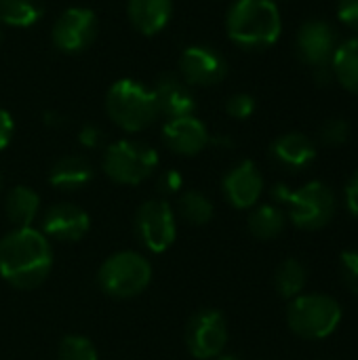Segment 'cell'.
Listing matches in <instances>:
<instances>
[{
  "label": "cell",
  "mask_w": 358,
  "mask_h": 360,
  "mask_svg": "<svg viewBox=\"0 0 358 360\" xmlns=\"http://www.w3.org/2000/svg\"><path fill=\"white\" fill-rule=\"evenodd\" d=\"M13 133H15V122H13V116L0 108V152L11 143L13 139Z\"/></svg>",
  "instance_id": "33"
},
{
  "label": "cell",
  "mask_w": 358,
  "mask_h": 360,
  "mask_svg": "<svg viewBox=\"0 0 358 360\" xmlns=\"http://www.w3.org/2000/svg\"><path fill=\"white\" fill-rule=\"evenodd\" d=\"M101 167L114 184L139 186L154 175L158 167V152L143 141L120 139L106 148Z\"/></svg>",
  "instance_id": "7"
},
{
  "label": "cell",
  "mask_w": 358,
  "mask_h": 360,
  "mask_svg": "<svg viewBox=\"0 0 358 360\" xmlns=\"http://www.w3.org/2000/svg\"><path fill=\"white\" fill-rule=\"evenodd\" d=\"M53 268L51 240L34 228H15L0 238V276L11 287H40Z\"/></svg>",
  "instance_id": "1"
},
{
  "label": "cell",
  "mask_w": 358,
  "mask_h": 360,
  "mask_svg": "<svg viewBox=\"0 0 358 360\" xmlns=\"http://www.w3.org/2000/svg\"><path fill=\"white\" fill-rule=\"evenodd\" d=\"M226 112H228V116H232L236 120L251 118L253 112H255L253 95H249V93H234V95H230L228 101H226Z\"/></svg>",
  "instance_id": "28"
},
{
  "label": "cell",
  "mask_w": 358,
  "mask_h": 360,
  "mask_svg": "<svg viewBox=\"0 0 358 360\" xmlns=\"http://www.w3.org/2000/svg\"><path fill=\"white\" fill-rule=\"evenodd\" d=\"M156 188H158V192L162 196H173V194H177L184 188V177H181V173L177 169H169V171L158 175Z\"/></svg>",
  "instance_id": "30"
},
{
  "label": "cell",
  "mask_w": 358,
  "mask_h": 360,
  "mask_svg": "<svg viewBox=\"0 0 358 360\" xmlns=\"http://www.w3.org/2000/svg\"><path fill=\"white\" fill-rule=\"evenodd\" d=\"M295 49L304 63H308L312 68L327 65V63H331V57L338 49L335 30L321 19L306 21L298 32Z\"/></svg>",
  "instance_id": "14"
},
{
  "label": "cell",
  "mask_w": 358,
  "mask_h": 360,
  "mask_svg": "<svg viewBox=\"0 0 358 360\" xmlns=\"http://www.w3.org/2000/svg\"><path fill=\"white\" fill-rule=\"evenodd\" d=\"M270 154L285 169L300 171V169H306L317 158V148L308 135L293 131V133H285L279 139H274Z\"/></svg>",
  "instance_id": "18"
},
{
  "label": "cell",
  "mask_w": 358,
  "mask_h": 360,
  "mask_svg": "<svg viewBox=\"0 0 358 360\" xmlns=\"http://www.w3.org/2000/svg\"><path fill=\"white\" fill-rule=\"evenodd\" d=\"M230 40L245 51H264L272 46L283 30L281 13L274 0H234L226 17Z\"/></svg>",
  "instance_id": "2"
},
{
  "label": "cell",
  "mask_w": 358,
  "mask_h": 360,
  "mask_svg": "<svg viewBox=\"0 0 358 360\" xmlns=\"http://www.w3.org/2000/svg\"><path fill=\"white\" fill-rule=\"evenodd\" d=\"M127 15L137 32L143 36H156L173 17V0H129Z\"/></svg>",
  "instance_id": "17"
},
{
  "label": "cell",
  "mask_w": 358,
  "mask_h": 360,
  "mask_svg": "<svg viewBox=\"0 0 358 360\" xmlns=\"http://www.w3.org/2000/svg\"><path fill=\"white\" fill-rule=\"evenodd\" d=\"M152 283V264L137 251H118L110 255L99 272V289L114 300H131L141 295Z\"/></svg>",
  "instance_id": "5"
},
{
  "label": "cell",
  "mask_w": 358,
  "mask_h": 360,
  "mask_svg": "<svg viewBox=\"0 0 358 360\" xmlns=\"http://www.w3.org/2000/svg\"><path fill=\"white\" fill-rule=\"evenodd\" d=\"M350 137V124L344 118H329L321 127V141L325 146H344Z\"/></svg>",
  "instance_id": "27"
},
{
  "label": "cell",
  "mask_w": 358,
  "mask_h": 360,
  "mask_svg": "<svg viewBox=\"0 0 358 360\" xmlns=\"http://www.w3.org/2000/svg\"><path fill=\"white\" fill-rule=\"evenodd\" d=\"M272 198L287 207L293 226L308 232L325 228L335 213L333 190L323 181H310L298 190H291L285 184H276L272 188Z\"/></svg>",
  "instance_id": "4"
},
{
  "label": "cell",
  "mask_w": 358,
  "mask_h": 360,
  "mask_svg": "<svg viewBox=\"0 0 358 360\" xmlns=\"http://www.w3.org/2000/svg\"><path fill=\"white\" fill-rule=\"evenodd\" d=\"M135 234L150 253H165L177 238V217L162 198L146 200L135 213Z\"/></svg>",
  "instance_id": "8"
},
{
  "label": "cell",
  "mask_w": 358,
  "mask_h": 360,
  "mask_svg": "<svg viewBox=\"0 0 358 360\" xmlns=\"http://www.w3.org/2000/svg\"><path fill=\"white\" fill-rule=\"evenodd\" d=\"M40 211V196L30 186H15L4 198V213L15 228H32Z\"/></svg>",
  "instance_id": "20"
},
{
  "label": "cell",
  "mask_w": 358,
  "mask_h": 360,
  "mask_svg": "<svg viewBox=\"0 0 358 360\" xmlns=\"http://www.w3.org/2000/svg\"><path fill=\"white\" fill-rule=\"evenodd\" d=\"M344 196H346V207H348L350 215L358 217V171L350 177V181L346 184Z\"/></svg>",
  "instance_id": "34"
},
{
  "label": "cell",
  "mask_w": 358,
  "mask_h": 360,
  "mask_svg": "<svg viewBox=\"0 0 358 360\" xmlns=\"http://www.w3.org/2000/svg\"><path fill=\"white\" fill-rule=\"evenodd\" d=\"M222 192L234 209H251L257 205L262 192H264V177L255 162L243 160L234 165L224 181H222Z\"/></svg>",
  "instance_id": "13"
},
{
  "label": "cell",
  "mask_w": 358,
  "mask_h": 360,
  "mask_svg": "<svg viewBox=\"0 0 358 360\" xmlns=\"http://www.w3.org/2000/svg\"><path fill=\"white\" fill-rule=\"evenodd\" d=\"M342 323V306L321 293L298 295L287 308V325L302 340H325Z\"/></svg>",
  "instance_id": "6"
},
{
  "label": "cell",
  "mask_w": 358,
  "mask_h": 360,
  "mask_svg": "<svg viewBox=\"0 0 358 360\" xmlns=\"http://www.w3.org/2000/svg\"><path fill=\"white\" fill-rule=\"evenodd\" d=\"M57 360H99V352L89 338L72 333L59 342Z\"/></svg>",
  "instance_id": "26"
},
{
  "label": "cell",
  "mask_w": 358,
  "mask_h": 360,
  "mask_svg": "<svg viewBox=\"0 0 358 360\" xmlns=\"http://www.w3.org/2000/svg\"><path fill=\"white\" fill-rule=\"evenodd\" d=\"M106 112L127 133L143 131L160 116L154 91L133 78H120L108 89Z\"/></svg>",
  "instance_id": "3"
},
{
  "label": "cell",
  "mask_w": 358,
  "mask_h": 360,
  "mask_svg": "<svg viewBox=\"0 0 358 360\" xmlns=\"http://www.w3.org/2000/svg\"><path fill=\"white\" fill-rule=\"evenodd\" d=\"M186 348L196 360H215L228 344V325L219 310L203 308L186 325Z\"/></svg>",
  "instance_id": "9"
},
{
  "label": "cell",
  "mask_w": 358,
  "mask_h": 360,
  "mask_svg": "<svg viewBox=\"0 0 358 360\" xmlns=\"http://www.w3.org/2000/svg\"><path fill=\"white\" fill-rule=\"evenodd\" d=\"M228 74V63L219 51L205 44L186 46L179 57V76L188 86H213Z\"/></svg>",
  "instance_id": "11"
},
{
  "label": "cell",
  "mask_w": 358,
  "mask_h": 360,
  "mask_svg": "<svg viewBox=\"0 0 358 360\" xmlns=\"http://www.w3.org/2000/svg\"><path fill=\"white\" fill-rule=\"evenodd\" d=\"M306 283H308V272L304 264L298 259H285L274 272V287L283 300H295L298 295H302Z\"/></svg>",
  "instance_id": "24"
},
{
  "label": "cell",
  "mask_w": 358,
  "mask_h": 360,
  "mask_svg": "<svg viewBox=\"0 0 358 360\" xmlns=\"http://www.w3.org/2000/svg\"><path fill=\"white\" fill-rule=\"evenodd\" d=\"M97 36V17L91 8L70 6L53 23V44L68 55L82 53Z\"/></svg>",
  "instance_id": "10"
},
{
  "label": "cell",
  "mask_w": 358,
  "mask_h": 360,
  "mask_svg": "<svg viewBox=\"0 0 358 360\" xmlns=\"http://www.w3.org/2000/svg\"><path fill=\"white\" fill-rule=\"evenodd\" d=\"M285 230V213L276 205H260L249 215V232L260 240H272Z\"/></svg>",
  "instance_id": "22"
},
{
  "label": "cell",
  "mask_w": 358,
  "mask_h": 360,
  "mask_svg": "<svg viewBox=\"0 0 358 360\" xmlns=\"http://www.w3.org/2000/svg\"><path fill=\"white\" fill-rule=\"evenodd\" d=\"M93 179V167L82 156H61L49 171V184L61 192H78Z\"/></svg>",
  "instance_id": "19"
},
{
  "label": "cell",
  "mask_w": 358,
  "mask_h": 360,
  "mask_svg": "<svg viewBox=\"0 0 358 360\" xmlns=\"http://www.w3.org/2000/svg\"><path fill=\"white\" fill-rule=\"evenodd\" d=\"M215 360H241V359H238L236 354H224V352H222V354H219Z\"/></svg>",
  "instance_id": "35"
},
{
  "label": "cell",
  "mask_w": 358,
  "mask_h": 360,
  "mask_svg": "<svg viewBox=\"0 0 358 360\" xmlns=\"http://www.w3.org/2000/svg\"><path fill=\"white\" fill-rule=\"evenodd\" d=\"M0 192H2V175H0Z\"/></svg>",
  "instance_id": "36"
},
{
  "label": "cell",
  "mask_w": 358,
  "mask_h": 360,
  "mask_svg": "<svg viewBox=\"0 0 358 360\" xmlns=\"http://www.w3.org/2000/svg\"><path fill=\"white\" fill-rule=\"evenodd\" d=\"M103 131L99 129V127H95V124H87V127H82L80 129V133H78V141H80V146L82 148H89V150H95V148H99L101 143H103Z\"/></svg>",
  "instance_id": "32"
},
{
  "label": "cell",
  "mask_w": 358,
  "mask_h": 360,
  "mask_svg": "<svg viewBox=\"0 0 358 360\" xmlns=\"http://www.w3.org/2000/svg\"><path fill=\"white\" fill-rule=\"evenodd\" d=\"M165 146L179 156H196L209 146V131L194 114L169 118L162 127Z\"/></svg>",
  "instance_id": "15"
},
{
  "label": "cell",
  "mask_w": 358,
  "mask_h": 360,
  "mask_svg": "<svg viewBox=\"0 0 358 360\" xmlns=\"http://www.w3.org/2000/svg\"><path fill=\"white\" fill-rule=\"evenodd\" d=\"M44 13V0H0V21L11 27H30Z\"/></svg>",
  "instance_id": "23"
},
{
  "label": "cell",
  "mask_w": 358,
  "mask_h": 360,
  "mask_svg": "<svg viewBox=\"0 0 358 360\" xmlns=\"http://www.w3.org/2000/svg\"><path fill=\"white\" fill-rule=\"evenodd\" d=\"M91 228V217L74 202H57L44 211L42 234L57 243H78Z\"/></svg>",
  "instance_id": "12"
},
{
  "label": "cell",
  "mask_w": 358,
  "mask_h": 360,
  "mask_svg": "<svg viewBox=\"0 0 358 360\" xmlns=\"http://www.w3.org/2000/svg\"><path fill=\"white\" fill-rule=\"evenodd\" d=\"M340 268H342V276H344L346 287L358 295V249L357 251H344L342 253Z\"/></svg>",
  "instance_id": "29"
},
{
  "label": "cell",
  "mask_w": 358,
  "mask_h": 360,
  "mask_svg": "<svg viewBox=\"0 0 358 360\" xmlns=\"http://www.w3.org/2000/svg\"><path fill=\"white\" fill-rule=\"evenodd\" d=\"M333 78L350 93L358 95V36L338 44L331 57Z\"/></svg>",
  "instance_id": "21"
},
{
  "label": "cell",
  "mask_w": 358,
  "mask_h": 360,
  "mask_svg": "<svg viewBox=\"0 0 358 360\" xmlns=\"http://www.w3.org/2000/svg\"><path fill=\"white\" fill-rule=\"evenodd\" d=\"M213 213V202L198 190H188L177 198V215L190 226H207Z\"/></svg>",
  "instance_id": "25"
},
{
  "label": "cell",
  "mask_w": 358,
  "mask_h": 360,
  "mask_svg": "<svg viewBox=\"0 0 358 360\" xmlns=\"http://www.w3.org/2000/svg\"><path fill=\"white\" fill-rule=\"evenodd\" d=\"M338 17L344 25L358 32V0H340L338 2Z\"/></svg>",
  "instance_id": "31"
},
{
  "label": "cell",
  "mask_w": 358,
  "mask_h": 360,
  "mask_svg": "<svg viewBox=\"0 0 358 360\" xmlns=\"http://www.w3.org/2000/svg\"><path fill=\"white\" fill-rule=\"evenodd\" d=\"M154 95L158 103L160 116L169 118H179V116H190L196 110V99L192 93V86H188L181 76L175 74H162L156 84H154Z\"/></svg>",
  "instance_id": "16"
},
{
  "label": "cell",
  "mask_w": 358,
  "mask_h": 360,
  "mask_svg": "<svg viewBox=\"0 0 358 360\" xmlns=\"http://www.w3.org/2000/svg\"><path fill=\"white\" fill-rule=\"evenodd\" d=\"M0 40H2V32H0Z\"/></svg>",
  "instance_id": "37"
}]
</instances>
